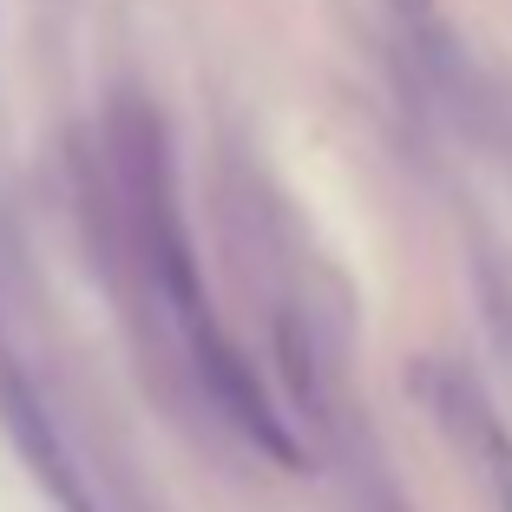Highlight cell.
<instances>
[{"label": "cell", "instance_id": "6da1fadb", "mask_svg": "<svg viewBox=\"0 0 512 512\" xmlns=\"http://www.w3.org/2000/svg\"><path fill=\"white\" fill-rule=\"evenodd\" d=\"M0 407H7V421H14V434H20V447H27V460L46 473V486L60 493V506H73V512H92V499L79 493V480L60 467V460H53V427H46L40 414H33V401H27V394H20V388H7V401H0Z\"/></svg>", "mask_w": 512, "mask_h": 512}, {"label": "cell", "instance_id": "7a4b0ae2", "mask_svg": "<svg viewBox=\"0 0 512 512\" xmlns=\"http://www.w3.org/2000/svg\"><path fill=\"white\" fill-rule=\"evenodd\" d=\"M473 440H480V460H486V473H493L499 512H512V447H506V434L493 427V414H480V407H473Z\"/></svg>", "mask_w": 512, "mask_h": 512}]
</instances>
